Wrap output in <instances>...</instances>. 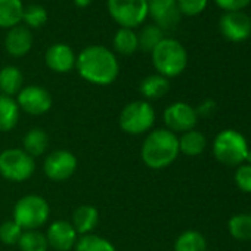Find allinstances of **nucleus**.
<instances>
[{
	"label": "nucleus",
	"mask_w": 251,
	"mask_h": 251,
	"mask_svg": "<svg viewBox=\"0 0 251 251\" xmlns=\"http://www.w3.org/2000/svg\"><path fill=\"white\" fill-rule=\"evenodd\" d=\"M75 68L81 78L92 84L108 86L114 83L120 73V65L115 55L103 46H87L77 59Z\"/></svg>",
	"instance_id": "nucleus-1"
},
{
	"label": "nucleus",
	"mask_w": 251,
	"mask_h": 251,
	"mask_svg": "<svg viewBox=\"0 0 251 251\" xmlns=\"http://www.w3.org/2000/svg\"><path fill=\"white\" fill-rule=\"evenodd\" d=\"M179 138L167 129L152 130L144 141L141 157L147 167L163 170L173 164L179 157Z\"/></svg>",
	"instance_id": "nucleus-2"
},
{
	"label": "nucleus",
	"mask_w": 251,
	"mask_h": 251,
	"mask_svg": "<svg viewBox=\"0 0 251 251\" xmlns=\"http://www.w3.org/2000/svg\"><path fill=\"white\" fill-rule=\"evenodd\" d=\"M157 73L166 78L180 75L188 65V53L176 39H163L151 52Z\"/></svg>",
	"instance_id": "nucleus-3"
},
{
	"label": "nucleus",
	"mask_w": 251,
	"mask_h": 251,
	"mask_svg": "<svg viewBox=\"0 0 251 251\" xmlns=\"http://www.w3.org/2000/svg\"><path fill=\"white\" fill-rule=\"evenodd\" d=\"M248 151L247 139L232 129L222 130L213 142V155L223 166L238 167L244 164Z\"/></svg>",
	"instance_id": "nucleus-4"
},
{
	"label": "nucleus",
	"mask_w": 251,
	"mask_h": 251,
	"mask_svg": "<svg viewBox=\"0 0 251 251\" xmlns=\"http://www.w3.org/2000/svg\"><path fill=\"white\" fill-rule=\"evenodd\" d=\"M50 207L49 202L36 194L20 198L14 207V222H17L23 230H39L49 220Z\"/></svg>",
	"instance_id": "nucleus-5"
},
{
	"label": "nucleus",
	"mask_w": 251,
	"mask_h": 251,
	"mask_svg": "<svg viewBox=\"0 0 251 251\" xmlns=\"http://www.w3.org/2000/svg\"><path fill=\"white\" fill-rule=\"evenodd\" d=\"M155 123V109L148 100H133L126 105L118 117V124L127 135H144L152 129Z\"/></svg>",
	"instance_id": "nucleus-6"
},
{
	"label": "nucleus",
	"mask_w": 251,
	"mask_h": 251,
	"mask_svg": "<svg viewBox=\"0 0 251 251\" xmlns=\"http://www.w3.org/2000/svg\"><path fill=\"white\" fill-rule=\"evenodd\" d=\"M36 172V161L21 148L0 152V175L9 182H25Z\"/></svg>",
	"instance_id": "nucleus-7"
},
{
	"label": "nucleus",
	"mask_w": 251,
	"mask_h": 251,
	"mask_svg": "<svg viewBox=\"0 0 251 251\" xmlns=\"http://www.w3.org/2000/svg\"><path fill=\"white\" fill-rule=\"evenodd\" d=\"M108 12L121 28L139 27L148 17V0H108Z\"/></svg>",
	"instance_id": "nucleus-8"
},
{
	"label": "nucleus",
	"mask_w": 251,
	"mask_h": 251,
	"mask_svg": "<svg viewBox=\"0 0 251 251\" xmlns=\"http://www.w3.org/2000/svg\"><path fill=\"white\" fill-rule=\"evenodd\" d=\"M163 120L167 126V130L173 133H185L195 129L198 123V115L195 108L189 103L175 102L164 109Z\"/></svg>",
	"instance_id": "nucleus-9"
},
{
	"label": "nucleus",
	"mask_w": 251,
	"mask_h": 251,
	"mask_svg": "<svg viewBox=\"0 0 251 251\" xmlns=\"http://www.w3.org/2000/svg\"><path fill=\"white\" fill-rule=\"evenodd\" d=\"M77 158L71 151L58 150L50 152L43 163V172L52 182L68 180L77 170Z\"/></svg>",
	"instance_id": "nucleus-10"
},
{
	"label": "nucleus",
	"mask_w": 251,
	"mask_h": 251,
	"mask_svg": "<svg viewBox=\"0 0 251 251\" xmlns=\"http://www.w3.org/2000/svg\"><path fill=\"white\" fill-rule=\"evenodd\" d=\"M15 100L20 109H23L30 115H43L52 108L50 93L45 87L37 84H30L23 87Z\"/></svg>",
	"instance_id": "nucleus-11"
},
{
	"label": "nucleus",
	"mask_w": 251,
	"mask_h": 251,
	"mask_svg": "<svg viewBox=\"0 0 251 251\" xmlns=\"http://www.w3.org/2000/svg\"><path fill=\"white\" fill-rule=\"evenodd\" d=\"M219 30L226 40L241 43L251 36V18L242 11L225 12L220 17Z\"/></svg>",
	"instance_id": "nucleus-12"
},
{
	"label": "nucleus",
	"mask_w": 251,
	"mask_h": 251,
	"mask_svg": "<svg viewBox=\"0 0 251 251\" xmlns=\"http://www.w3.org/2000/svg\"><path fill=\"white\" fill-rule=\"evenodd\" d=\"M46 239L55 251H71L78 239L75 229L68 220H56L49 225Z\"/></svg>",
	"instance_id": "nucleus-13"
},
{
	"label": "nucleus",
	"mask_w": 251,
	"mask_h": 251,
	"mask_svg": "<svg viewBox=\"0 0 251 251\" xmlns=\"http://www.w3.org/2000/svg\"><path fill=\"white\" fill-rule=\"evenodd\" d=\"M148 15L155 20L161 30L173 28L180 21L177 0H148Z\"/></svg>",
	"instance_id": "nucleus-14"
},
{
	"label": "nucleus",
	"mask_w": 251,
	"mask_h": 251,
	"mask_svg": "<svg viewBox=\"0 0 251 251\" xmlns=\"http://www.w3.org/2000/svg\"><path fill=\"white\" fill-rule=\"evenodd\" d=\"M75 53L74 50L64 43H56L52 45L46 55H45V61L46 65L55 71V73H68L75 67Z\"/></svg>",
	"instance_id": "nucleus-15"
},
{
	"label": "nucleus",
	"mask_w": 251,
	"mask_h": 251,
	"mask_svg": "<svg viewBox=\"0 0 251 251\" xmlns=\"http://www.w3.org/2000/svg\"><path fill=\"white\" fill-rule=\"evenodd\" d=\"M31 46H33V36L27 27L17 25L8 31L5 39V48L11 56L15 58L25 56L30 52Z\"/></svg>",
	"instance_id": "nucleus-16"
},
{
	"label": "nucleus",
	"mask_w": 251,
	"mask_h": 251,
	"mask_svg": "<svg viewBox=\"0 0 251 251\" xmlns=\"http://www.w3.org/2000/svg\"><path fill=\"white\" fill-rule=\"evenodd\" d=\"M99 222V211L95 205L84 204L74 210L73 213V227L75 229L77 235H89Z\"/></svg>",
	"instance_id": "nucleus-17"
},
{
	"label": "nucleus",
	"mask_w": 251,
	"mask_h": 251,
	"mask_svg": "<svg viewBox=\"0 0 251 251\" xmlns=\"http://www.w3.org/2000/svg\"><path fill=\"white\" fill-rule=\"evenodd\" d=\"M20 106L12 96L0 93V132H11L20 121Z\"/></svg>",
	"instance_id": "nucleus-18"
},
{
	"label": "nucleus",
	"mask_w": 251,
	"mask_h": 251,
	"mask_svg": "<svg viewBox=\"0 0 251 251\" xmlns=\"http://www.w3.org/2000/svg\"><path fill=\"white\" fill-rule=\"evenodd\" d=\"M24 84V75L21 70L14 65H8L0 70V93L12 96L18 95Z\"/></svg>",
	"instance_id": "nucleus-19"
},
{
	"label": "nucleus",
	"mask_w": 251,
	"mask_h": 251,
	"mask_svg": "<svg viewBox=\"0 0 251 251\" xmlns=\"http://www.w3.org/2000/svg\"><path fill=\"white\" fill-rule=\"evenodd\" d=\"M48 145H49V136L40 127L30 129L23 139V150L33 158L43 155L48 150Z\"/></svg>",
	"instance_id": "nucleus-20"
},
{
	"label": "nucleus",
	"mask_w": 251,
	"mask_h": 251,
	"mask_svg": "<svg viewBox=\"0 0 251 251\" xmlns=\"http://www.w3.org/2000/svg\"><path fill=\"white\" fill-rule=\"evenodd\" d=\"M24 6L21 0H0V27L14 28L23 21Z\"/></svg>",
	"instance_id": "nucleus-21"
},
{
	"label": "nucleus",
	"mask_w": 251,
	"mask_h": 251,
	"mask_svg": "<svg viewBox=\"0 0 251 251\" xmlns=\"http://www.w3.org/2000/svg\"><path fill=\"white\" fill-rule=\"evenodd\" d=\"M169 89H170L169 78L160 74L148 75L139 84V92L147 99H160L169 92Z\"/></svg>",
	"instance_id": "nucleus-22"
},
{
	"label": "nucleus",
	"mask_w": 251,
	"mask_h": 251,
	"mask_svg": "<svg viewBox=\"0 0 251 251\" xmlns=\"http://www.w3.org/2000/svg\"><path fill=\"white\" fill-rule=\"evenodd\" d=\"M205 147H207L205 136L195 129L182 133V136L179 138V151L188 157L201 155L204 152Z\"/></svg>",
	"instance_id": "nucleus-23"
},
{
	"label": "nucleus",
	"mask_w": 251,
	"mask_h": 251,
	"mask_svg": "<svg viewBox=\"0 0 251 251\" xmlns=\"http://www.w3.org/2000/svg\"><path fill=\"white\" fill-rule=\"evenodd\" d=\"M175 251H207V241L198 230H185L176 238Z\"/></svg>",
	"instance_id": "nucleus-24"
},
{
	"label": "nucleus",
	"mask_w": 251,
	"mask_h": 251,
	"mask_svg": "<svg viewBox=\"0 0 251 251\" xmlns=\"http://www.w3.org/2000/svg\"><path fill=\"white\" fill-rule=\"evenodd\" d=\"M114 49L117 53L130 56L133 55L139 46H138V34L130 28H120L114 36Z\"/></svg>",
	"instance_id": "nucleus-25"
},
{
	"label": "nucleus",
	"mask_w": 251,
	"mask_h": 251,
	"mask_svg": "<svg viewBox=\"0 0 251 251\" xmlns=\"http://www.w3.org/2000/svg\"><path fill=\"white\" fill-rule=\"evenodd\" d=\"M227 230L236 241H251V213L230 217L227 222Z\"/></svg>",
	"instance_id": "nucleus-26"
},
{
	"label": "nucleus",
	"mask_w": 251,
	"mask_h": 251,
	"mask_svg": "<svg viewBox=\"0 0 251 251\" xmlns=\"http://www.w3.org/2000/svg\"><path fill=\"white\" fill-rule=\"evenodd\" d=\"M74 251H117L115 247L105 238L99 236V235H81L75 245H74Z\"/></svg>",
	"instance_id": "nucleus-27"
},
{
	"label": "nucleus",
	"mask_w": 251,
	"mask_h": 251,
	"mask_svg": "<svg viewBox=\"0 0 251 251\" xmlns=\"http://www.w3.org/2000/svg\"><path fill=\"white\" fill-rule=\"evenodd\" d=\"M18 247L21 251H48L49 250L46 235L42 233L40 230H24L18 241Z\"/></svg>",
	"instance_id": "nucleus-28"
},
{
	"label": "nucleus",
	"mask_w": 251,
	"mask_h": 251,
	"mask_svg": "<svg viewBox=\"0 0 251 251\" xmlns=\"http://www.w3.org/2000/svg\"><path fill=\"white\" fill-rule=\"evenodd\" d=\"M163 39V30L158 25H147L138 34V46L144 52H152Z\"/></svg>",
	"instance_id": "nucleus-29"
},
{
	"label": "nucleus",
	"mask_w": 251,
	"mask_h": 251,
	"mask_svg": "<svg viewBox=\"0 0 251 251\" xmlns=\"http://www.w3.org/2000/svg\"><path fill=\"white\" fill-rule=\"evenodd\" d=\"M23 21L31 28H40L48 21V12L40 5H30V6L24 8Z\"/></svg>",
	"instance_id": "nucleus-30"
},
{
	"label": "nucleus",
	"mask_w": 251,
	"mask_h": 251,
	"mask_svg": "<svg viewBox=\"0 0 251 251\" xmlns=\"http://www.w3.org/2000/svg\"><path fill=\"white\" fill-rule=\"evenodd\" d=\"M21 226L14 222V220H6L0 225V242H3L6 245H15L18 244L21 235H23Z\"/></svg>",
	"instance_id": "nucleus-31"
},
{
	"label": "nucleus",
	"mask_w": 251,
	"mask_h": 251,
	"mask_svg": "<svg viewBox=\"0 0 251 251\" xmlns=\"http://www.w3.org/2000/svg\"><path fill=\"white\" fill-rule=\"evenodd\" d=\"M235 183L242 192L251 194V164L244 163L238 166L235 172Z\"/></svg>",
	"instance_id": "nucleus-32"
},
{
	"label": "nucleus",
	"mask_w": 251,
	"mask_h": 251,
	"mask_svg": "<svg viewBox=\"0 0 251 251\" xmlns=\"http://www.w3.org/2000/svg\"><path fill=\"white\" fill-rule=\"evenodd\" d=\"M208 0H177V8L180 14L188 17L200 15L207 8Z\"/></svg>",
	"instance_id": "nucleus-33"
},
{
	"label": "nucleus",
	"mask_w": 251,
	"mask_h": 251,
	"mask_svg": "<svg viewBox=\"0 0 251 251\" xmlns=\"http://www.w3.org/2000/svg\"><path fill=\"white\" fill-rule=\"evenodd\" d=\"M214 2L225 12H239L251 3V0H214Z\"/></svg>",
	"instance_id": "nucleus-34"
},
{
	"label": "nucleus",
	"mask_w": 251,
	"mask_h": 251,
	"mask_svg": "<svg viewBox=\"0 0 251 251\" xmlns=\"http://www.w3.org/2000/svg\"><path fill=\"white\" fill-rule=\"evenodd\" d=\"M195 111L198 117H210L216 111V102L213 99H205L195 108Z\"/></svg>",
	"instance_id": "nucleus-35"
},
{
	"label": "nucleus",
	"mask_w": 251,
	"mask_h": 251,
	"mask_svg": "<svg viewBox=\"0 0 251 251\" xmlns=\"http://www.w3.org/2000/svg\"><path fill=\"white\" fill-rule=\"evenodd\" d=\"M74 3H75L78 8H87V6L92 3V0H74Z\"/></svg>",
	"instance_id": "nucleus-36"
},
{
	"label": "nucleus",
	"mask_w": 251,
	"mask_h": 251,
	"mask_svg": "<svg viewBox=\"0 0 251 251\" xmlns=\"http://www.w3.org/2000/svg\"><path fill=\"white\" fill-rule=\"evenodd\" d=\"M245 163H247V164H251V151H248V154H247V157H245Z\"/></svg>",
	"instance_id": "nucleus-37"
}]
</instances>
